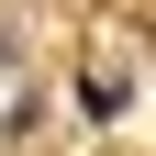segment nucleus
Wrapping results in <instances>:
<instances>
[{"instance_id": "nucleus-1", "label": "nucleus", "mask_w": 156, "mask_h": 156, "mask_svg": "<svg viewBox=\"0 0 156 156\" xmlns=\"http://www.w3.org/2000/svg\"><path fill=\"white\" fill-rule=\"evenodd\" d=\"M78 112H89V123H123V112H134V89H123L112 67H89V89H78Z\"/></svg>"}]
</instances>
